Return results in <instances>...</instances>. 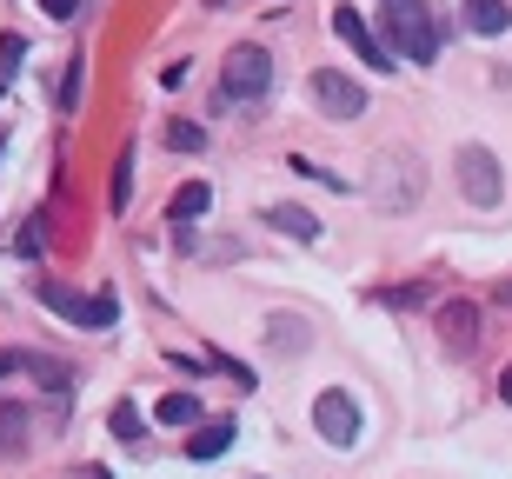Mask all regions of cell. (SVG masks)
<instances>
[{"label":"cell","mask_w":512,"mask_h":479,"mask_svg":"<svg viewBox=\"0 0 512 479\" xmlns=\"http://www.w3.org/2000/svg\"><path fill=\"white\" fill-rule=\"evenodd\" d=\"M266 87H273V54L266 47H233L227 67H220V94L227 100H266Z\"/></svg>","instance_id":"3"},{"label":"cell","mask_w":512,"mask_h":479,"mask_svg":"<svg viewBox=\"0 0 512 479\" xmlns=\"http://www.w3.org/2000/svg\"><path fill=\"white\" fill-rule=\"evenodd\" d=\"M27 433H34L27 406H20V400H0V460H20V453H27Z\"/></svg>","instance_id":"11"},{"label":"cell","mask_w":512,"mask_h":479,"mask_svg":"<svg viewBox=\"0 0 512 479\" xmlns=\"http://www.w3.org/2000/svg\"><path fill=\"white\" fill-rule=\"evenodd\" d=\"M167 147H180V154H200V147H207V127H193V120H173V127H167Z\"/></svg>","instance_id":"19"},{"label":"cell","mask_w":512,"mask_h":479,"mask_svg":"<svg viewBox=\"0 0 512 479\" xmlns=\"http://www.w3.org/2000/svg\"><path fill=\"white\" fill-rule=\"evenodd\" d=\"M386 14V54L413 60V67H433L439 60V20L426 0H380Z\"/></svg>","instance_id":"1"},{"label":"cell","mask_w":512,"mask_h":479,"mask_svg":"<svg viewBox=\"0 0 512 479\" xmlns=\"http://www.w3.org/2000/svg\"><path fill=\"white\" fill-rule=\"evenodd\" d=\"M499 400L512 406V366H506V373H499Z\"/></svg>","instance_id":"26"},{"label":"cell","mask_w":512,"mask_h":479,"mask_svg":"<svg viewBox=\"0 0 512 479\" xmlns=\"http://www.w3.org/2000/svg\"><path fill=\"white\" fill-rule=\"evenodd\" d=\"M40 7H47L54 20H74V14H80V0H40Z\"/></svg>","instance_id":"24"},{"label":"cell","mask_w":512,"mask_h":479,"mask_svg":"<svg viewBox=\"0 0 512 479\" xmlns=\"http://www.w3.org/2000/svg\"><path fill=\"white\" fill-rule=\"evenodd\" d=\"M313 426H320L326 446H353V440H360V406L346 400L340 386H326L320 400H313Z\"/></svg>","instance_id":"5"},{"label":"cell","mask_w":512,"mask_h":479,"mask_svg":"<svg viewBox=\"0 0 512 479\" xmlns=\"http://www.w3.org/2000/svg\"><path fill=\"white\" fill-rule=\"evenodd\" d=\"M20 54H27V40H20V34H0V74H14Z\"/></svg>","instance_id":"21"},{"label":"cell","mask_w":512,"mask_h":479,"mask_svg":"<svg viewBox=\"0 0 512 479\" xmlns=\"http://www.w3.org/2000/svg\"><path fill=\"white\" fill-rule=\"evenodd\" d=\"M153 420L160 426H193L200 420V400H193V393H167V400L153 406Z\"/></svg>","instance_id":"16"},{"label":"cell","mask_w":512,"mask_h":479,"mask_svg":"<svg viewBox=\"0 0 512 479\" xmlns=\"http://www.w3.org/2000/svg\"><path fill=\"white\" fill-rule=\"evenodd\" d=\"M433 326H439V340H446V353H473L479 346V307L473 300H446L433 313Z\"/></svg>","instance_id":"8"},{"label":"cell","mask_w":512,"mask_h":479,"mask_svg":"<svg viewBox=\"0 0 512 479\" xmlns=\"http://www.w3.org/2000/svg\"><path fill=\"white\" fill-rule=\"evenodd\" d=\"M107 200H114V213L133 207V147H120V160H114V193H107Z\"/></svg>","instance_id":"17"},{"label":"cell","mask_w":512,"mask_h":479,"mask_svg":"<svg viewBox=\"0 0 512 479\" xmlns=\"http://www.w3.org/2000/svg\"><path fill=\"white\" fill-rule=\"evenodd\" d=\"M466 27H473V34H506L512 7L506 0H466Z\"/></svg>","instance_id":"13"},{"label":"cell","mask_w":512,"mask_h":479,"mask_svg":"<svg viewBox=\"0 0 512 479\" xmlns=\"http://www.w3.org/2000/svg\"><path fill=\"white\" fill-rule=\"evenodd\" d=\"M40 300L54 313H67L74 326H87V333H107V326L120 320V300L114 293H74L67 280H40Z\"/></svg>","instance_id":"2"},{"label":"cell","mask_w":512,"mask_h":479,"mask_svg":"<svg viewBox=\"0 0 512 479\" xmlns=\"http://www.w3.org/2000/svg\"><path fill=\"white\" fill-rule=\"evenodd\" d=\"M74 479H114V473H107V466H80Z\"/></svg>","instance_id":"25"},{"label":"cell","mask_w":512,"mask_h":479,"mask_svg":"<svg viewBox=\"0 0 512 479\" xmlns=\"http://www.w3.org/2000/svg\"><path fill=\"white\" fill-rule=\"evenodd\" d=\"M306 340H313V333H306V320H293V313H273V320H266V346H273V353H306Z\"/></svg>","instance_id":"12"},{"label":"cell","mask_w":512,"mask_h":479,"mask_svg":"<svg viewBox=\"0 0 512 479\" xmlns=\"http://www.w3.org/2000/svg\"><path fill=\"white\" fill-rule=\"evenodd\" d=\"M333 34H340V40H346V47H353V54H360V60H366V67H380V74H386V67H399V60H393V54H386V40H380V34H373V27H366V20H360V14H353V7H333Z\"/></svg>","instance_id":"7"},{"label":"cell","mask_w":512,"mask_h":479,"mask_svg":"<svg viewBox=\"0 0 512 479\" xmlns=\"http://www.w3.org/2000/svg\"><path fill=\"white\" fill-rule=\"evenodd\" d=\"M227 446H233V420H207L200 433H193V446H187V453H193V460H220Z\"/></svg>","instance_id":"14"},{"label":"cell","mask_w":512,"mask_h":479,"mask_svg":"<svg viewBox=\"0 0 512 479\" xmlns=\"http://www.w3.org/2000/svg\"><path fill=\"white\" fill-rule=\"evenodd\" d=\"M107 420H114L120 440H140V433H147V420H140V406H133V400H114V413H107Z\"/></svg>","instance_id":"18"},{"label":"cell","mask_w":512,"mask_h":479,"mask_svg":"<svg viewBox=\"0 0 512 479\" xmlns=\"http://www.w3.org/2000/svg\"><path fill=\"white\" fill-rule=\"evenodd\" d=\"M20 366H27V353H14V346H0V380H7V373H20Z\"/></svg>","instance_id":"23"},{"label":"cell","mask_w":512,"mask_h":479,"mask_svg":"<svg viewBox=\"0 0 512 479\" xmlns=\"http://www.w3.org/2000/svg\"><path fill=\"white\" fill-rule=\"evenodd\" d=\"M207 207H213V187H207V180H187V187L173 193V240H180V247L193 240V220H200Z\"/></svg>","instance_id":"10"},{"label":"cell","mask_w":512,"mask_h":479,"mask_svg":"<svg viewBox=\"0 0 512 479\" xmlns=\"http://www.w3.org/2000/svg\"><path fill=\"white\" fill-rule=\"evenodd\" d=\"M266 220H273L280 233H293V240H320V220H313L306 207H266Z\"/></svg>","instance_id":"15"},{"label":"cell","mask_w":512,"mask_h":479,"mask_svg":"<svg viewBox=\"0 0 512 479\" xmlns=\"http://www.w3.org/2000/svg\"><path fill=\"white\" fill-rule=\"evenodd\" d=\"M386 307H426V300H433V287H426V280H413V287H393V293H380Z\"/></svg>","instance_id":"20"},{"label":"cell","mask_w":512,"mask_h":479,"mask_svg":"<svg viewBox=\"0 0 512 479\" xmlns=\"http://www.w3.org/2000/svg\"><path fill=\"white\" fill-rule=\"evenodd\" d=\"M0 154H7V134H0Z\"/></svg>","instance_id":"27"},{"label":"cell","mask_w":512,"mask_h":479,"mask_svg":"<svg viewBox=\"0 0 512 479\" xmlns=\"http://www.w3.org/2000/svg\"><path fill=\"white\" fill-rule=\"evenodd\" d=\"M80 107V60L67 67V80H60V114H74Z\"/></svg>","instance_id":"22"},{"label":"cell","mask_w":512,"mask_h":479,"mask_svg":"<svg viewBox=\"0 0 512 479\" xmlns=\"http://www.w3.org/2000/svg\"><path fill=\"white\" fill-rule=\"evenodd\" d=\"M313 107L333 114V120H360L366 114V87L346 80V74H333V67H320V74H313Z\"/></svg>","instance_id":"6"},{"label":"cell","mask_w":512,"mask_h":479,"mask_svg":"<svg viewBox=\"0 0 512 479\" xmlns=\"http://www.w3.org/2000/svg\"><path fill=\"white\" fill-rule=\"evenodd\" d=\"M459 187H466L473 207H499L506 200V173H499L493 147H459Z\"/></svg>","instance_id":"4"},{"label":"cell","mask_w":512,"mask_h":479,"mask_svg":"<svg viewBox=\"0 0 512 479\" xmlns=\"http://www.w3.org/2000/svg\"><path fill=\"white\" fill-rule=\"evenodd\" d=\"M373 200H380V207H413V200H419V167H413V160H380Z\"/></svg>","instance_id":"9"}]
</instances>
